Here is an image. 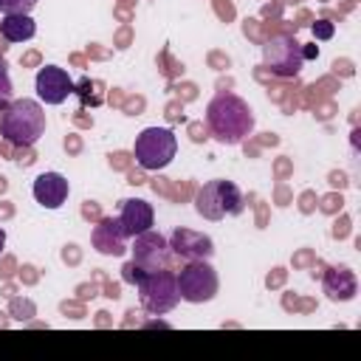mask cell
<instances>
[{"instance_id": "obj_8", "label": "cell", "mask_w": 361, "mask_h": 361, "mask_svg": "<svg viewBox=\"0 0 361 361\" xmlns=\"http://www.w3.org/2000/svg\"><path fill=\"white\" fill-rule=\"evenodd\" d=\"M133 262L141 265L144 271H161L169 265L172 259V248H169V240L164 234H158L155 228L133 237Z\"/></svg>"}, {"instance_id": "obj_6", "label": "cell", "mask_w": 361, "mask_h": 361, "mask_svg": "<svg viewBox=\"0 0 361 361\" xmlns=\"http://www.w3.org/2000/svg\"><path fill=\"white\" fill-rule=\"evenodd\" d=\"M175 276H178V293L189 305H203L217 296L220 279H217V271L209 265V259L186 262V268H180V274Z\"/></svg>"}, {"instance_id": "obj_14", "label": "cell", "mask_w": 361, "mask_h": 361, "mask_svg": "<svg viewBox=\"0 0 361 361\" xmlns=\"http://www.w3.org/2000/svg\"><path fill=\"white\" fill-rule=\"evenodd\" d=\"M322 288H324V296L330 302H350L355 299L358 293V279L350 268L344 265H333L324 271V279H322Z\"/></svg>"}, {"instance_id": "obj_19", "label": "cell", "mask_w": 361, "mask_h": 361, "mask_svg": "<svg viewBox=\"0 0 361 361\" xmlns=\"http://www.w3.org/2000/svg\"><path fill=\"white\" fill-rule=\"evenodd\" d=\"M11 313H14V319H31L34 316V305L28 302V299H14L11 302Z\"/></svg>"}, {"instance_id": "obj_17", "label": "cell", "mask_w": 361, "mask_h": 361, "mask_svg": "<svg viewBox=\"0 0 361 361\" xmlns=\"http://www.w3.org/2000/svg\"><path fill=\"white\" fill-rule=\"evenodd\" d=\"M14 102V90H11V79L6 73V68H0V110L8 107Z\"/></svg>"}, {"instance_id": "obj_21", "label": "cell", "mask_w": 361, "mask_h": 361, "mask_svg": "<svg viewBox=\"0 0 361 361\" xmlns=\"http://www.w3.org/2000/svg\"><path fill=\"white\" fill-rule=\"evenodd\" d=\"M319 56V45H302V59H316Z\"/></svg>"}, {"instance_id": "obj_20", "label": "cell", "mask_w": 361, "mask_h": 361, "mask_svg": "<svg viewBox=\"0 0 361 361\" xmlns=\"http://www.w3.org/2000/svg\"><path fill=\"white\" fill-rule=\"evenodd\" d=\"M310 31H313V37H316V39H330V37L336 34V25H333L330 20H316Z\"/></svg>"}, {"instance_id": "obj_11", "label": "cell", "mask_w": 361, "mask_h": 361, "mask_svg": "<svg viewBox=\"0 0 361 361\" xmlns=\"http://www.w3.org/2000/svg\"><path fill=\"white\" fill-rule=\"evenodd\" d=\"M93 248L104 257H121L127 251V231L121 228L118 217H102L99 226H93Z\"/></svg>"}, {"instance_id": "obj_22", "label": "cell", "mask_w": 361, "mask_h": 361, "mask_svg": "<svg viewBox=\"0 0 361 361\" xmlns=\"http://www.w3.org/2000/svg\"><path fill=\"white\" fill-rule=\"evenodd\" d=\"M3 245H6V231H3V226H0V251H3Z\"/></svg>"}, {"instance_id": "obj_13", "label": "cell", "mask_w": 361, "mask_h": 361, "mask_svg": "<svg viewBox=\"0 0 361 361\" xmlns=\"http://www.w3.org/2000/svg\"><path fill=\"white\" fill-rule=\"evenodd\" d=\"M118 223H121V228L127 231V237H138V234H144V231L152 228V223H155V212H152V206H149L147 200H141V197H130V200L121 203Z\"/></svg>"}, {"instance_id": "obj_4", "label": "cell", "mask_w": 361, "mask_h": 361, "mask_svg": "<svg viewBox=\"0 0 361 361\" xmlns=\"http://www.w3.org/2000/svg\"><path fill=\"white\" fill-rule=\"evenodd\" d=\"M135 290H138L141 307H144L147 313H152V316H164V313L175 310L178 302H180L178 276H175L172 271H166V268H161V271H147V274L138 279Z\"/></svg>"}, {"instance_id": "obj_3", "label": "cell", "mask_w": 361, "mask_h": 361, "mask_svg": "<svg viewBox=\"0 0 361 361\" xmlns=\"http://www.w3.org/2000/svg\"><path fill=\"white\" fill-rule=\"evenodd\" d=\"M195 209L200 217L206 220H223V217H234V214H243L245 209V197L240 192L237 183L231 180H223V178H214V180H206L197 195H195Z\"/></svg>"}, {"instance_id": "obj_5", "label": "cell", "mask_w": 361, "mask_h": 361, "mask_svg": "<svg viewBox=\"0 0 361 361\" xmlns=\"http://www.w3.org/2000/svg\"><path fill=\"white\" fill-rule=\"evenodd\" d=\"M133 152H135V161L141 169L158 172L172 164V158L178 152V138L169 127H147L135 135Z\"/></svg>"}, {"instance_id": "obj_9", "label": "cell", "mask_w": 361, "mask_h": 361, "mask_svg": "<svg viewBox=\"0 0 361 361\" xmlns=\"http://www.w3.org/2000/svg\"><path fill=\"white\" fill-rule=\"evenodd\" d=\"M34 87H37V96H39L45 104H62V102L73 93V79L68 76L65 68H59V65H45V68L37 71Z\"/></svg>"}, {"instance_id": "obj_10", "label": "cell", "mask_w": 361, "mask_h": 361, "mask_svg": "<svg viewBox=\"0 0 361 361\" xmlns=\"http://www.w3.org/2000/svg\"><path fill=\"white\" fill-rule=\"evenodd\" d=\"M169 248L175 257L195 262V259H209L214 254V243L209 234L195 231V228H175L169 234Z\"/></svg>"}, {"instance_id": "obj_18", "label": "cell", "mask_w": 361, "mask_h": 361, "mask_svg": "<svg viewBox=\"0 0 361 361\" xmlns=\"http://www.w3.org/2000/svg\"><path fill=\"white\" fill-rule=\"evenodd\" d=\"M144 274H147V271H144L141 265H135L133 259H130V262H127V265L121 268V279H124L127 285H138V279H141Z\"/></svg>"}, {"instance_id": "obj_2", "label": "cell", "mask_w": 361, "mask_h": 361, "mask_svg": "<svg viewBox=\"0 0 361 361\" xmlns=\"http://www.w3.org/2000/svg\"><path fill=\"white\" fill-rule=\"evenodd\" d=\"M45 133L42 104L34 99H14L0 110V138L11 147H31Z\"/></svg>"}, {"instance_id": "obj_15", "label": "cell", "mask_w": 361, "mask_h": 361, "mask_svg": "<svg viewBox=\"0 0 361 361\" xmlns=\"http://www.w3.org/2000/svg\"><path fill=\"white\" fill-rule=\"evenodd\" d=\"M0 34L8 39V42H25L37 34V25L28 14H3L0 20Z\"/></svg>"}, {"instance_id": "obj_1", "label": "cell", "mask_w": 361, "mask_h": 361, "mask_svg": "<svg viewBox=\"0 0 361 361\" xmlns=\"http://www.w3.org/2000/svg\"><path fill=\"white\" fill-rule=\"evenodd\" d=\"M206 127H209V133L220 144L234 147L245 135H251V130H254V113H251V107H248L245 99H240L234 93H220L206 107Z\"/></svg>"}, {"instance_id": "obj_16", "label": "cell", "mask_w": 361, "mask_h": 361, "mask_svg": "<svg viewBox=\"0 0 361 361\" xmlns=\"http://www.w3.org/2000/svg\"><path fill=\"white\" fill-rule=\"evenodd\" d=\"M37 6V0H0V8L6 14H28Z\"/></svg>"}, {"instance_id": "obj_7", "label": "cell", "mask_w": 361, "mask_h": 361, "mask_svg": "<svg viewBox=\"0 0 361 361\" xmlns=\"http://www.w3.org/2000/svg\"><path fill=\"white\" fill-rule=\"evenodd\" d=\"M262 62L274 76L290 79L302 71L305 59H302V45L293 37H271L262 45Z\"/></svg>"}, {"instance_id": "obj_12", "label": "cell", "mask_w": 361, "mask_h": 361, "mask_svg": "<svg viewBox=\"0 0 361 361\" xmlns=\"http://www.w3.org/2000/svg\"><path fill=\"white\" fill-rule=\"evenodd\" d=\"M31 192H34V200H37L39 206H45V209H59V206L68 200L71 186H68L65 175H59V172H42V175L34 178Z\"/></svg>"}]
</instances>
